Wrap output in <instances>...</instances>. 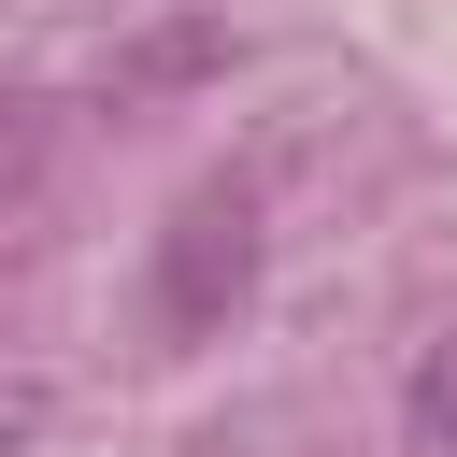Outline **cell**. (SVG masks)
<instances>
[{
    "instance_id": "1",
    "label": "cell",
    "mask_w": 457,
    "mask_h": 457,
    "mask_svg": "<svg viewBox=\"0 0 457 457\" xmlns=\"http://www.w3.org/2000/svg\"><path fill=\"white\" fill-rule=\"evenodd\" d=\"M214 300H243V200H200L171 243V328H200Z\"/></svg>"
},
{
    "instance_id": "2",
    "label": "cell",
    "mask_w": 457,
    "mask_h": 457,
    "mask_svg": "<svg viewBox=\"0 0 457 457\" xmlns=\"http://www.w3.org/2000/svg\"><path fill=\"white\" fill-rule=\"evenodd\" d=\"M414 457H457V328L414 357Z\"/></svg>"
}]
</instances>
